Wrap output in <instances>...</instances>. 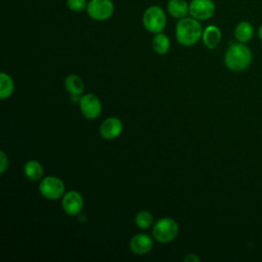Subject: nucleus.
I'll use <instances>...</instances> for the list:
<instances>
[{"label": "nucleus", "mask_w": 262, "mask_h": 262, "mask_svg": "<svg viewBox=\"0 0 262 262\" xmlns=\"http://www.w3.org/2000/svg\"><path fill=\"white\" fill-rule=\"evenodd\" d=\"M203 27L200 20L185 16L180 18L175 27V37L182 46H192L196 44L203 36Z\"/></svg>", "instance_id": "1"}, {"label": "nucleus", "mask_w": 262, "mask_h": 262, "mask_svg": "<svg viewBox=\"0 0 262 262\" xmlns=\"http://www.w3.org/2000/svg\"><path fill=\"white\" fill-rule=\"evenodd\" d=\"M252 61V51L244 43H234L229 46L224 55L225 66L234 72L246 70Z\"/></svg>", "instance_id": "2"}, {"label": "nucleus", "mask_w": 262, "mask_h": 262, "mask_svg": "<svg viewBox=\"0 0 262 262\" xmlns=\"http://www.w3.org/2000/svg\"><path fill=\"white\" fill-rule=\"evenodd\" d=\"M142 24L144 29L151 33L158 34L164 31L167 25V16L163 8L158 5L147 7L142 15Z\"/></svg>", "instance_id": "3"}, {"label": "nucleus", "mask_w": 262, "mask_h": 262, "mask_svg": "<svg viewBox=\"0 0 262 262\" xmlns=\"http://www.w3.org/2000/svg\"><path fill=\"white\" fill-rule=\"evenodd\" d=\"M177 222L169 217L159 219L152 227V236L159 243H169L178 234Z\"/></svg>", "instance_id": "4"}, {"label": "nucleus", "mask_w": 262, "mask_h": 262, "mask_svg": "<svg viewBox=\"0 0 262 262\" xmlns=\"http://www.w3.org/2000/svg\"><path fill=\"white\" fill-rule=\"evenodd\" d=\"M115 5L112 0H90L86 12L88 16L97 21H103L112 17Z\"/></svg>", "instance_id": "5"}, {"label": "nucleus", "mask_w": 262, "mask_h": 262, "mask_svg": "<svg viewBox=\"0 0 262 262\" xmlns=\"http://www.w3.org/2000/svg\"><path fill=\"white\" fill-rule=\"evenodd\" d=\"M66 190L64 183L55 176L45 177L39 184L40 193L47 200H58L63 196Z\"/></svg>", "instance_id": "6"}, {"label": "nucleus", "mask_w": 262, "mask_h": 262, "mask_svg": "<svg viewBox=\"0 0 262 262\" xmlns=\"http://www.w3.org/2000/svg\"><path fill=\"white\" fill-rule=\"evenodd\" d=\"M216 11L213 0H191L189 2V16L198 20L210 19Z\"/></svg>", "instance_id": "7"}, {"label": "nucleus", "mask_w": 262, "mask_h": 262, "mask_svg": "<svg viewBox=\"0 0 262 262\" xmlns=\"http://www.w3.org/2000/svg\"><path fill=\"white\" fill-rule=\"evenodd\" d=\"M79 104L82 115L89 120L96 119L101 113V102L94 94L88 93L83 95L79 98Z\"/></svg>", "instance_id": "8"}, {"label": "nucleus", "mask_w": 262, "mask_h": 262, "mask_svg": "<svg viewBox=\"0 0 262 262\" xmlns=\"http://www.w3.org/2000/svg\"><path fill=\"white\" fill-rule=\"evenodd\" d=\"M84 206V201L82 195L76 190H70L66 192L61 200V207L63 211L70 215L75 216L78 215Z\"/></svg>", "instance_id": "9"}, {"label": "nucleus", "mask_w": 262, "mask_h": 262, "mask_svg": "<svg viewBox=\"0 0 262 262\" xmlns=\"http://www.w3.org/2000/svg\"><path fill=\"white\" fill-rule=\"evenodd\" d=\"M123 130V123L119 118L110 117L105 119L99 128V134L103 139L113 140L117 138Z\"/></svg>", "instance_id": "10"}, {"label": "nucleus", "mask_w": 262, "mask_h": 262, "mask_svg": "<svg viewBox=\"0 0 262 262\" xmlns=\"http://www.w3.org/2000/svg\"><path fill=\"white\" fill-rule=\"evenodd\" d=\"M129 247L135 255L143 256L151 251L154 247V242L148 234L137 233L133 237H131Z\"/></svg>", "instance_id": "11"}, {"label": "nucleus", "mask_w": 262, "mask_h": 262, "mask_svg": "<svg viewBox=\"0 0 262 262\" xmlns=\"http://www.w3.org/2000/svg\"><path fill=\"white\" fill-rule=\"evenodd\" d=\"M202 40L204 45L209 49H214L221 40V31L215 25L207 26L203 31Z\"/></svg>", "instance_id": "12"}, {"label": "nucleus", "mask_w": 262, "mask_h": 262, "mask_svg": "<svg viewBox=\"0 0 262 262\" xmlns=\"http://www.w3.org/2000/svg\"><path fill=\"white\" fill-rule=\"evenodd\" d=\"M168 13L175 18L187 16L189 12V3L186 0H169L167 3Z\"/></svg>", "instance_id": "13"}, {"label": "nucleus", "mask_w": 262, "mask_h": 262, "mask_svg": "<svg viewBox=\"0 0 262 262\" xmlns=\"http://www.w3.org/2000/svg\"><path fill=\"white\" fill-rule=\"evenodd\" d=\"M254 36V28L252 24L247 20L239 21L234 29V37L237 42L239 43H247L249 42Z\"/></svg>", "instance_id": "14"}, {"label": "nucleus", "mask_w": 262, "mask_h": 262, "mask_svg": "<svg viewBox=\"0 0 262 262\" xmlns=\"http://www.w3.org/2000/svg\"><path fill=\"white\" fill-rule=\"evenodd\" d=\"M64 87L73 97L81 95L84 91V83L77 75H69L64 80Z\"/></svg>", "instance_id": "15"}, {"label": "nucleus", "mask_w": 262, "mask_h": 262, "mask_svg": "<svg viewBox=\"0 0 262 262\" xmlns=\"http://www.w3.org/2000/svg\"><path fill=\"white\" fill-rule=\"evenodd\" d=\"M152 49L158 54H166L170 49V40L163 32L155 34L151 41Z\"/></svg>", "instance_id": "16"}, {"label": "nucleus", "mask_w": 262, "mask_h": 262, "mask_svg": "<svg viewBox=\"0 0 262 262\" xmlns=\"http://www.w3.org/2000/svg\"><path fill=\"white\" fill-rule=\"evenodd\" d=\"M24 173L30 180L36 181L43 176V167L38 161L31 160L25 164Z\"/></svg>", "instance_id": "17"}, {"label": "nucleus", "mask_w": 262, "mask_h": 262, "mask_svg": "<svg viewBox=\"0 0 262 262\" xmlns=\"http://www.w3.org/2000/svg\"><path fill=\"white\" fill-rule=\"evenodd\" d=\"M13 88L14 84L11 77L8 74L2 72L0 74V98L2 100L8 98L12 94Z\"/></svg>", "instance_id": "18"}, {"label": "nucleus", "mask_w": 262, "mask_h": 262, "mask_svg": "<svg viewBox=\"0 0 262 262\" xmlns=\"http://www.w3.org/2000/svg\"><path fill=\"white\" fill-rule=\"evenodd\" d=\"M152 221H154L152 215L148 211L141 210L135 215V224L140 229L144 230L149 228L152 224Z\"/></svg>", "instance_id": "19"}, {"label": "nucleus", "mask_w": 262, "mask_h": 262, "mask_svg": "<svg viewBox=\"0 0 262 262\" xmlns=\"http://www.w3.org/2000/svg\"><path fill=\"white\" fill-rule=\"evenodd\" d=\"M88 2L86 0H67L68 8L73 12H81L86 10Z\"/></svg>", "instance_id": "20"}, {"label": "nucleus", "mask_w": 262, "mask_h": 262, "mask_svg": "<svg viewBox=\"0 0 262 262\" xmlns=\"http://www.w3.org/2000/svg\"><path fill=\"white\" fill-rule=\"evenodd\" d=\"M8 167V158L3 150L0 151V173L3 174Z\"/></svg>", "instance_id": "21"}, {"label": "nucleus", "mask_w": 262, "mask_h": 262, "mask_svg": "<svg viewBox=\"0 0 262 262\" xmlns=\"http://www.w3.org/2000/svg\"><path fill=\"white\" fill-rule=\"evenodd\" d=\"M184 262H200V258L195 254H187L184 257Z\"/></svg>", "instance_id": "22"}, {"label": "nucleus", "mask_w": 262, "mask_h": 262, "mask_svg": "<svg viewBox=\"0 0 262 262\" xmlns=\"http://www.w3.org/2000/svg\"><path fill=\"white\" fill-rule=\"evenodd\" d=\"M258 36H259L260 40L262 41V25L260 26V28H259V30H258Z\"/></svg>", "instance_id": "23"}]
</instances>
